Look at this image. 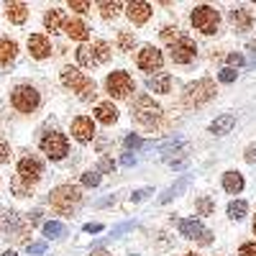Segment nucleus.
Segmentation results:
<instances>
[{"label":"nucleus","mask_w":256,"mask_h":256,"mask_svg":"<svg viewBox=\"0 0 256 256\" xmlns=\"http://www.w3.org/2000/svg\"><path fill=\"white\" fill-rule=\"evenodd\" d=\"M62 84H64V88H70L72 92H77L82 102H90V100H95V95H98L95 80L88 77L84 72H80L77 67H72V64L62 67Z\"/></svg>","instance_id":"f257e3e1"},{"label":"nucleus","mask_w":256,"mask_h":256,"mask_svg":"<svg viewBox=\"0 0 256 256\" xmlns=\"http://www.w3.org/2000/svg\"><path fill=\"white\" fill-rule=\"evenodd\" d=\"M131 116L138 126L148 128V131H154V128H159L164 123V110H162V105L154 102V98H148V95H138L131 105Z\"/></svg>","instance_id":"f03ea898"},{"label":"nucleus","mask_w":256,"mask_h":256,"mask_svg":"<svg viewBox=\"0 0 256 256\" xmlns=\"http://www.w3.org/2000/svg\"><path fill=\"white\" fill-rule=\"evenodd\" d=\"M49 202L59 216H72L74 208L82 202V190L74 187V184H59V187L52 190Z\"/></svg>","instance_id":"7ed1b4c3"},{"label":"nucleus","mask_w":256,"mask_h":256,"mask_svg":"<svg viewBox=\"0 0 256 256\" xmlns=\"http://www.w3.org/2000/svg\"><path fill=\"white\" fill-rule=\"evenodd\" d=\"M190 20H192V26H195L200 34H205V36L218 34V28H220V13L212 6H198L195 10H192Z\"/></svg>","instance_id":"20e7f679"},{"label":"nucleus","mask_w":256,"mask_h":256,"mask_svg":"<svg viewBox=\"0 0 256 256\" xmlns=\"http://www.w3.org/2000/svg\"><path fill=\"white\" fill-rule=\"evenodd\" d=\"M216 98V82L212 80H198V82H190L184 92H182V102L187 105V108H192V105H202L208 100Z\"/></svg>","instance_id":"39448f33"},{"label":"nucleus","mask_w":256,"mask_h":256,"mask_svg":"<svg viewBox=\"0 0 256 256\" xmlns=\"http://www.w3.org/2000/svg\"><path fill=\"white\" fill-rule=\"evenodd\" d=\"M38 102H41V95L34 84H18L10 92V105L18 113H34L38 108Z\"/></svg>","instance_id":"423d86ee"},{"label":"nucleus","mask_w":256,"mask_h":256,"mask_svg":"<svg viewBox=\"0 0 256 256\" xmlns=\"http://www.w3.org/2000/svg\"><path fill=\"white\" fill-rule=\"evenodd\" d=\"M38 146H41V152H44L49 159H54V162H59V159H64L70 154V141H67V136L59 134V131L44 134L41 141H38Z\"/></svg>","instance_id":"0eeeda50"},{"label":"nucleus","mask_w":256,"mask_h":256,"mask_svg":"<svg viewBox=\"0 0 256 256\" xmlns=\"http://www.w3.org/2000/svg\"><path fill=\"white\" fill-rule=\"evenodd\" d=\"M136 90V84H134V80H131V74L128 72H110L108 74V80H105V92H108L110 98H116V100H123V98H128Z\"/></svg>","instance_id":"6e6552de"},{"label":"nucleus","mask_w":256,"mask_h":256,"mask_svg":"<svg viewBox=\"0 0 256 256\" xmlns=\"http://www.w3.org/2000/svg\"><path fill=\"white\" fill-rule=\"evenodd\" d=\"M198 56V44L190 36H180L174 44H169V59L174 64H190Z\"/></svg>","instance_id":"1a4fd4ad"},{"label":"nucleus","mask_w":256,"mask_h":256,"mask_svg":"<svg viewBox=\"0 0 256 256\" xmlns=\"http://www.w3.org/2000/svg\"><path fill=\"white\" fill-rule=\"evenodd\" d=\"M41 174H44V164H41L36 156H24L18 162V182H24L26 187H34L38 180H41Z\"/></svg>","instance_id":"9d476101"},{"label":"nucleus","mask_w":256,"mask_h":256,"mask_svg":"<svg viewBox=\"0 0 256 256\" xmlns=\"http://www.w3.org/2000/svg\"><path fill=\"white\" fill-rule=\"evenodd\" d=\"M136 64H138V70H144V72H159L162 64H164V54L156 46H144L136 54Z\"/></svg>","instance_id":"9b49d317"},{"label":"nucleus","mask_w":256,"mask_h":256,"mask_svg":"<svg viewBox=\"0 0 256 256\" xmlns=\"http://www.w3.org/2000/svg\"><path fill=\"white\" fill-rule=\"evenodd\" d=\"M180 233H182L184 238H195V241H200L202 246H208L210 238H212V233L205 230L202 223L195 220V218H184V220H180Z\"/></svg>","instance_id":"f8f14e48"},{"label":"nucleus","mask_w":256,"mask_h":256,"mask_svg":"<svg viewBox=\"0 0 256 256\" xmlns=\"http://www.w3.org/2000/svg\"><path fill=\"white\" fill-rule=\"evenodd\" d=\"M72 136L80 141V144H88L95 138V120L90 116H77L72 120Z\"/></svg>","instance_id":"ddd939ff"},{"label":"nucleus","mask_w":256,"mask_h":256,"mask_svg":"<svg viewBox=\"0 0 256 256\" xmlns=\"http://www.w3.org/2000/svg\"><path fill=\"white\" fill-rule=\"evenodd\" d=\"M126 16H128V20H131V24L141 26V24H146V20L152 18V6L144 3V0H134V3L126 6Z\"/></svg>","instance_id":"4468645a"},{"label":"nucleus","mask_w":256,"mask_h":256,"mask_svg":"<svg viewBox=\"0 0 256 256\" xmlns=\"http://www.w3.org/2000/svg\"><path fill=\"white\" fill-rule=\"evenodd\" d=\"M28 52L34 59H46V56H52V41L44 34H31L28 36Z\"/></svg>","instance_id":"2eb2a0df"},{"label":"nucleus","mask_w":256,"mask_h":256,"mask_svg":"<svg viewBox=\"0 0 256 256\" xmlns=\"http://www.w3.org/2000/svg\"><path fill=\"white\" fill-rule=\"evenodd\" d=\"M64 34H67L70 38H74V41H84L90 36V28H88V24L84 20H80V18H67L64 20V28H62Z\"/></svg>","instance_id":"dca6fc26"},{"label":"nucleus","mask_w":256,"mask_h":256,"mask_svg":"<svg viewBox=\"0 0 256 256\" xmlns=\"http://www.w3.org/2000/svg\"><path fill=\"white\" fill-rule=\"evenodd\" d=\"M3 228H6V233H8V238H13V241H24L26 238V226L18 220V216H13V212H8V216L3 218Z\"/></svg>","instance_id":"f3484780"},{"label":"nucleus","mask_w":256,"mask_h":256,"mask_svg":"<svg viewBox=\"0 0 256 256\" xmlns=\"http://www.w3.org/2000/svg\"><path fill=\"white\" fill-rule=\"evenodd\" d=\"M228 18H230V24H233V28L236 31H248L251 26H254V18H251V13L246 10V8H230V13H228Z\"/></svg>","instance_id":"a211bd4d"},{"label":"nucleus","mask_w":256,"mask_h":256,"mask_svg":"<svg viewBox=\"0 0 256 256\" xmlns=\"http://www.w3.org/2000/svg\"><path fill=\"white\" fill-rule=\"evenodd\" d=\"M146 88L152 92H159V95H166L169 90H172V74L169 72H156L154 77H148Z\"/></svg>","instance_id":"6ab92c4d"},{"label":"nucleus","mask_w":256,"mask_h":256,"mask_svg":"<svg viewBox=\"0 0 256 256\" xmlns=\"http://www.w3.org/2000/svg\"><path fill=\"white\" fill-rule=\"evenodd\" d=\"M95 120H100L102 126H113L118 120V108L113 102H98L95 105Z\"/></svg>","instance_id":"aec40b11"},{"label":"nucleus","mask_w":256,"mask_h":256,"mask_svg":"<svg viewBox=\"0 0 256 256\" xmlns=\"http://www.w3.org/2000/svg\"><path fill=\"white\" fill-rule=\"evenodd\" d=\"M236 126V116H230V113H223L218 116L216 120L210 123V134H216V136H226L230 134V128Z\"/></svg>","instance_id":"412c9836"},{"label":"nucleus","mask_w":256,"mask_h":256,"mask_svg":"<svg viewBox=\"0 0 256 256\" xmlns=\"http://www.w3.org/2000/svg\"><path fill=\"white\" fill-rule=\"evenodd\" d=\"M64 20H67V18H64V10H59V8H49L46 13H44V28L46 31H62L64 28Z\"/></svg>","instance_id":"4be33fe9"},{"label":"nucleus","mask_w":256,"mask_h":256,"mask_svg":"<svg viewBox=\"0 0 256 256\" xmlns=\"http://www.w3.org/2000/svg\"><path fill=\"white\" fill-rule=\"evenodd\" d=\"M6 16L10 18V24H26L28 6H26V3H8V6H6Z\"/></svg>","instance_id":"5701e85b"},{"label":"nucleus","mask_w":256,"mask_h":256,"mask_svg":"<svg viewBox=\"0 0 256 256\" xmlns=\"http://www.w3.org/2000/svg\"><path fill=\"white\" fill-rule=\"evenodd\" d=\"M16 54H18V44H16V41L8 38V36L0 38V64H3V67L16 59Z\"/></svg>","instance_id":"b1692460"},{"label":"nucleus","mask_w":256,"mask_h":256,"mask_svg":"<svg viewBox=\"0 0 256 256\" xmlns=\"http://www.w3.org/2000/svg\"><path fill=\"white\" fill-rule=\"evenodd\" d=\"M223 190L230 192V195H238V192L244 190V177L238 172H233V169H230V172H226L223 174Z\"/></svg>","instance_id":"393cba45"},{"label":"nucleus","mask_w":256,"mask_h":256,"mask_svg":"<svg viewBox=\"0 0 256 256\" xmlns=\"http://www.w3.org/2000/svg\"><path fill=\"white\" fill-rule=\"evenodd\" d=\"M90 54H92V64L98 67V64H105L110 59V46L105 41H95V44H90Z\"/></svg>","instance_id":"a878e982"},{"label":"nucleus","mask_w":256,"mask_h":256,"mask_svg":"<svg viewBox=\"0 0 256 256\" xmlns=\"http://www.w3.org/2000/svg\"><path fill=\"white\" fill-rule=\"evenodd\" d=\"M116 44H118V49H120L123 54H128V52H134V46H136V36H134L131 31H118Z\"/></svg>","instance_id":"bb28decb"},{"label":"nucleus","mask_w":256,"mask_h":256,"mask_svg":"<svg viewBox=\"0 0 256 256\" xmlns=\"http://www.w3.org/2000/svg\"><path fill=\"white\" fill-rule=\"evenodd\" d=\"M246 210H248V205H246L244 200H233V202L228 205V218H230V220H241V218L246 216Z\"/></svg>","instance_id":"cd10ccee"},{"label":"nucleus","mask_w":256,"mask_h":256,"mask_svg":"<svg viewBox=\"0 0 256 256\" xmlns=\"http://www.w3.org/2000/svg\"><path fill=\"white\" fill-rule=\"evenodd\" d=\"M77 62H80V67H95V64H92V54H90V44H82L77 49Z\"/></svg>","instance_id":"c85d7f7f"},{"label":"nucleus","mask_w":256,"mask_h":256,"mask_svg":"<svg viewBox=\"0 0 256 256\" xmlns=\"http://www.w3.org/2000/svg\"><path fill=\"white\" fill-rule=\"evenodd\" d=\"M98 8H100V16L105 20H113L118 16V10H120V3H100Z\"/></svg>","instance_id":"c756f323"},{"label":"nucleus","mask_w":256,"mask_h":256,"mask_svg":"<svg viewBox=\"0 0 256 256\" xmlns=\"http://www.w3.org/2000/svg\"><path fill=\"white\" fill-rule=\"evenodd\" d=\"M44 233H46V238H59V236H64V226L56 223V220L44 223Z\"/></svg>","instance_id":"7c9ffc66"},{"label":"nucleus","mask_w":256,"mask_h":256,"mask_svg":"<svg viewBox=\"0 0 256 256\" xmlns=\"http://www.w3.org/2000/svg\"><path fill=\"white\" fill-rule=\"evenodd\" d=\"M159 36H162L164 41H169V44H174V41L180 38V28H177V26H172V24H166V26L159 31Z\"/></svg>","instance_id":"2f4dec72"},{"label":"nucleus","mask_w":256,"mask_h":256,"mask_svg":"<svg viewBox=\"0 0 256 256\" xmlns=\"http://www.w3.org/2000/svg\"><path fill=\"white\" fill-rule=\"evenodd\" d=\"M10 190L16 192V198H26V195H31V187H26L24 182H18V180L10 182Z\"/></svg>","instance_id":"473e14b6"},{"label":"nucleus","mask_w":256,"mask_h":256,"mask_svg":"<svg viewBox=\"0 0 256 256\" xmlns=\"http://www.w3.org/2000/svg\"><path fill=\"white\" fill-rule=\"evenodd\" d=\"M82 184L84 187H98L100 184V172H84L82 174Z\"/></svg>","instance_id":"72a5a7b5"},{"label":"nucleus","mask_w":256,"mask_h":256,"mask_svg":"<svg viewBox=\"0 0 256 256\" xmlns=\"http://www.w3.org/2000/svg\"><path fill=\"white\" fill-rule=\"evenodd\" d=\"M70 10H74V13H88V10H90V3H88V0H70Z\"/></svg>","instance_id":"f704fd0d"},{"label":"nucleus","mask_w":256,"mask_h":256,"mask_svg":"<svg viewBox=\"0 0 256 256\" xmlns=\"http://www.w3.org/2000/svg\"><path fill=\"white\" fill-rule=\"evenodd\" d=\"M236 74H238V72H236V70H233V67H223L218 77H220V82H226V84H230L233 80H236Z\"/></svg>","instance_id":"c9c22d12"},{"label":"nucleus","mask_w":256,"mask_h":256,"mask_svg":"<svg viewBox=\"0 0 256 256\" xmlns=\"http://www.w3.org/2000/svg\"><path fill=\"white\" fill-rule=\"evenodd\" d=\"M198 210H200V216H210L212 212V200L210 198H200L198 200Z\"/></svg>","instance_id":"e433bc0d"},{"label":"nucleus","mask_w":256,"mask_h":256,"mask_svg":"<svg viewBox=\"0 0 256 256\" xmlns=\"http://www.w3.org/2000/svg\"><path fill=\"white\" fill-rule=\"evenodd\" d=\"M184 184H187V180H182V182H180V184H177V187H169V190H166V192H164V195H162V202H169V200H172V198H174V195H177V192H180V190H182V187H184Z\"/></svg>","instance_id":"4c0bfd02"},{"label":"nucleus","mask_w":256,"mask_h":256,"mask_svg":"<svg viewBox=\"0 0 256 256\" xmlns=\"http://www.w3.org/2000/svg\"><path fill=\"white\" fill-rule=\"evenodd\" d=\"M6 162H10V146L6 138H0V164H6Z\"/></svg>","instance_id":"58836bf2"},{"label":"nucleus","mask_w":256,"mask_h":256,"mask_svg":"<svg viewBox=\"0 0 256 256\" xmlns=\"http://www.w3.org/2000/svg\"><path fill=\"white\" fill-rule=\"evenodd\" d=\"M238 256H256V241H251V244H244V246L238 248Z\"/></svg>","instance_id":"ea45409f"},{"label":"nucleus","mask_w":256,"mask_h":256,"mask_svg":"<svg viewBox=\"0 0 256 256\" xmlns=\"http://www.w3.org/2000/svg\"><path fill=\"white\" fill-rule=\"evenodd\" d=\"M246 162L248 164H256V146H248L246 148Z\"/></svg>","instance_id":"a19ab883"},{"label":"nucleus","mask_w":256,"mask_h":256,"mask_svg":"<svg viewBox=\"0 0 256 256\" xmlns=\"http://www.w3.org/2000/svg\"><path fill=\"white\" fill-rule=\"evenodd\" d=\"M126 146H128V148H138V146H141V141H138L136 136H128V138H126Z\"/></svg>","instance_id":"79ce46f5"},{"label":"nucleus","mask_w":256,"mask_h":256,"mask_svg":"<svg viewBox=\"0 0 256 256\" xmlns=\"http://www.w3.org/2000/svg\"><path fill=\"white\" fill-rule=\"evenodd\" d=\"M28 251H31V254H41V251H44V244H36V246H28Z\"/></svg>","instance_id":"37998d69"},{"label":"nucleus","mask_w":256,"mask_h":256,"mask_svg":"<svg viewBox=\"0 0 256 256\" xmlns=\"http://www.w3.org/2000/svg\"><path fill=\"white\" fill-rule=\"evenodd\" d=\"M228 62H230V64H241L244 59H241L238 54H230V56H228Z\"/></svg>","instance_id":"c03bdc74"},{"label":"nucleus","mask_w":256,"mask_h":256,"mask_svg":"<svg viewBox=\"0 0 256 256\" xmlns=\"http://www.w3.org/2000/svg\"><path fill=\"white\" fill-rule=\"evenodd\" d=\"M100 228H102V226H98V223H95V226H84V230H88V233H98Z\"/></svg>","instance_id":"a18cd8bd"},{"label":"nucleus","mask_w":256,"mask_h":256,"mask_svg":"<svg viewBox=\"0 0 256 256\" xmlns=\"http://www.w3.org/2000/svg\"><path fill=\"white\" fill-rule=\"evenodd\" d=\"M90 256H110V254H108V251H92Z\"/></svg>","instance_id":"49530a36"},{"label":"nucleus","mask_w":256,"mask_h":256,"mask_svg":"<svg viewBox=\"0 0 256 256\" xmlns=\"http://www.w3.org/2000/svg\"><path fill=\"white\" fill-rule=\"evenodd\" d=\"M254 236H256V216H254Z\"/></svg>","instance_id":"de8ad7c7"},{"label":"nucleus","mask_w":256,"mask_h":256,"mask_svg":"<svg viewBox=\"0 0 256 256\" xmlns=\"http://www.w3.org/2000/svg\"><path fill=\"white\" fill-rule=\"evenodd\" d=\"M3 256H16V254H13V251H8V254H3Z\"/></svg>","instance_id":"09e8293b"},{"label":"nucleus","mask_w":256,"mask_h":256,"mask_svg":"<svg viewBox=\"0 0 256 256\" xmlns=\"http://www.w3.org/2000/svg\"><path fill=\"white\" fill-rule=\"evenodd\" d=\"M184 256H195V254H184Z\"/></svg>","instance_id":"8fccbe9b"},{"label":"nucleus","mask_w":256,"mask_h":256,"mask_svg":"<svg viewBox=\"0 0 256 256\" xmlns=\"http://www.w3.org/2000/svg\"><path fill=\"white\" fill-rule=\"evenodd\" d=\"M131 256H134V254H131Z\"/></svg>","instance_id":"3c124183"}]
</instances>
